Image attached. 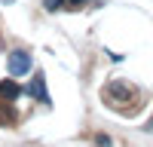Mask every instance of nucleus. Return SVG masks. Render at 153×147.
<instances>
[{
	"instance_id": "1",
	"label": "nucleus",
	"mask_w": 153,
	"mask_h": 147,
	"mask_svg": "<svg viewBox=\"0 0 153 147\" xmlns=\"http://www.w3.org/2000/svg\"><path fill=\"white\" fill-rule=\"evenodd\" d=\"M9 74L12 77H25V74L31 71V55L28 52H22V49H16V52H9Z\"/></svg>"
},
{
	"instance_id": "2",
	"label": "nucleus",
	"mask_w": 153,
	"mask_h": 147,
	"mask_svg": "<svg viewBox=\"0 0 153 147\" xmlns=\"http://www.w3.org/2000/svg\"><path fill=\"white\" fill-rule=\"evenodd\" d=\"M104 98L107 101H113V98H135V89H129V86H123V83H110L107 89H104Z\"/></svg>"
},
{
	"instance_id": "3",
	"label": "nucleus",
	"mask_w": 153,
	"mask_h": 147,
	"mask_svg": "<svg viewBox=\"0 0 153 147\" xmlns=\"http://www.w3.org/2000/svg\"><path fill=\"white\" fill-rule=\"evenodd\" d=\"M0 98H6V101L19 98V86H16V80H6V83H0Z\"/></svg>"
},
{
	"instance_id": "4",
	"label": "nucleus",
	"mask_w": 153,
	"mask_h": 147,
	"mask_svg": "<svg viewBox=\"0 0 153 147\" xmlns=\"http://www.w3.org/2000/svg\"><path fill=\"white\" fill-rule=\"evenodd\" d=\"M31 92H34V95H40V101H49L46 86H43V74H37V80H34V86H31Z\"/></svg>"
},
{
	"instance_id": "5",
	"label": "nucleus",
	"mask_w": 153,
	"mask_h": 147,
	"mask_svg": "<svg viewBox=\"0 0 153 147\" xmlns=\"http://www.w3.org/2000/svg\"><path fill=\"white\" fill-rule=\"evenodd\" d=\"M89 0H65V6H71V9H80V6H86Z\"/></svg>"
},
{
	"instance_id": "6",
	"label": "nucleus",
	"mask_w": 153,
	"mask_h": 147,
	"mask_svg": "<svg viewBox=\"0 0 153 147\" xmlns=\"http://www.w3.org/2000/svg\"><path fill=\"white\" fill-rule=\"evenodd\" d=\"M61 3H65V0H46V9H49V12H55Z\"/></svg>"
},
{
	"instance_id": "7",
	"label": "nucleus",
	"mask_w": 153,
	"mask_h": 147,
	"mask_svg": "<svg viewBox=\"0 0 153 147\" xmlns=\"http://www.w3.org/2000/svg\"><path fill=\"white\" fill-rule=\"evenodd\" d=\"M95 141H98V147H110V138H107V135H98Z\"/></svg>"
}]
</instances>
